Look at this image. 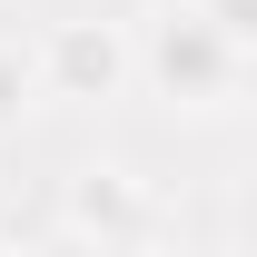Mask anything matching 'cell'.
Masks as SVG:
<instances>
[{
	"label": "cell",
	"mask_w": 257,
	"mask_h": 257,
	"mask_svg": "<svg viewBox=\"0 0 257 257\" xmlns=\"http://www.w3.org/2000/svg\"><path fill=\"white\" fill-rule=\"evenodd\" d=\"M69 218L89 227V237H128L139 227V198H128V168H89L79 198H69Z\"/></svg>",
	"instance_id": "3957f363"
},
{
	"label": "cell",
	"mask_w": 257,
	"mask_h": 257,
	"mask_svg": "<svg viewBox=\"0 0 257 257\" xmlns=\"http://www.w3.org/2000/svg\"><path fill=\"white\" fill-rule=\"evenodd\" d=\"M149 79H159L178 109H218V99L247 79V40H227L218 20L188 0V10H168L159 30H149Z\"/></svg>",
	"instance_id": "6da1fadb"
},
{
	"label": "cell",
	"mask_w": 257,
	"mask_h": 257,
	"mask_svg": "<svg viewBox=\"0 0 257 257\" xmlns=\"http://www.w3.org/2000/svg\"><path fill=\"white\" fill-rule=\"evenodd\" d=\"M128 79V40L99 30V20H60V30L40 40V89L50 99H109Z\"/></svg>",
	"instance_id": "7a4b0ae2"
},
{
	"label": "cell",
	"mask_w": 257,
	"mask_h": 257,
	"mask_svg": "<svg viewBox=\"0 0 257 257\" xmlns=\"http://www.w3.org/2000/svg\"><path fill=\"white\" fill-rule=\"evenodd\" d=\"M30 99H50V89H40V50H10V40H0V128L20 119Z\"/></svg>",
	"instance_id": "277c9868"
},
{
	"label": "cell",
	"mask_w": 257,
	"mask_h": 257,
	"mask_svg": "<svg viewBox=\"0 0 257 257\" xmlns=\"http://www.w3.org/2000/svg\"><path fill=\"white\" fill-rule=\"evenodd\" d=\"M198 10H208L227 40H257V0H198Z\"/></svg>",
	"instance_id": "5b68a950"
}]
</instances>
